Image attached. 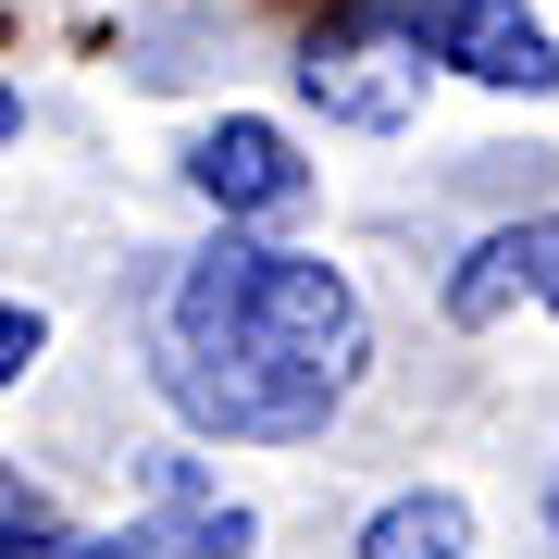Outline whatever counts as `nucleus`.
Returning a JSON list of instances; mask_svg holds the SVG:
<instances>
[{"label": "nucleus", "mask_w": 559, "mask_h": 559, "mask_svg": "<svg viewBox=\"0 0 559 559\" xmlns=\"http://www.w3.org/2000/svg\"><path fill=\"white\" fill-rule=\"evenodd\" d=\"M162 336H175L162 348V399L200 423V436L299 448L360 385V286L336 274V261H311V249L212 237L175 274Z\"/></svg>", "instance_id": "obj_1"}, {"label": "nucleus", "mask_w": 559, "mask_h": 559, "mask_svg": "<svg viewBox=\"0 0 559 559\" xmlns=\"http://www.w3.org/2000/svg\"><path fill=\"white\" fill-rule=\"evenodd\" d=\"M436 62H460L473 87H559V38H547L535 0H448Z\"/></svg>", "instance_id": "obj_4"}, {"label": "nucleus", "mask_w": 559, "mask_h": 559, "mask_svg": "<svg viewBox=\"0 0 559 559\" xmlns=\"http://www.w3.org/2000/svg\"><path fill=\"white\" fill-rule=\"evenodd\" d=\"M38 348H50V323L0 299V385H25V373H38Z\"/></svg>", "instance_id": "obj_7"}, {"label": "nucleus", "mask_w": 559, "mask_h": 559, "mask_svg": "<svg viewBox=\"0 0 559 559\" xmlns=\"http://www.w3.org/2000/svg\"><path fill=\"white\" fill-rule=\"evenodd\" d=\"M510 299H547V311H559V212L510 224V237H485V249L448 274V311H460V323H498Z\"/></svg>", "instance_id": "obj_5"}, {"label": "nucleus", "mask_w": 559, "mask_h": 559, "mask_svg": "<svg viewBox=\"0 0 559 559\" xmlns=\"http://www.w3.org/2000/svg\"><path fill=\"white\" fill-rule=\"evenodd\" d=\"M436 25L411 13V0H360V13L336 25H311V50H299V100L323 124H360V138H399V124L423 112V75H436Z\"/></svg>", "instance_id": "obj_2"}, {"label": "nucleus", "mask_w": 559, "mask_h": 559, "mask_svg": "<svg viewBox=\"0 0 559 559\" xmlns=\"http://www.w3.org/2000/svg\"><path fill=\"white\" fill-rule=\"evenodd\" d=\"M187 187H200L224 224H237V212H299V200H311V162L286 150L261 112H224V124L187 138Z\"/></svg>", "instance_id": "obj_3"}, {"label": "nucleus", "mask_w": 559, "mask_h": 559, "mask_svg": "<svg viewBox=\"0 0 559 559\" xmlns=\"http://www.w3.org/2000/svg\"><path fill=\"white\" fill-rule=\"evenodd\" d=\"M360 559H473V510L448 498H399V510H373V535H360Z\"/></svg>", "instance_id": "obj_6"}, {"label": "nucleus", "mask_w": 559, "mask_h": 559, "mask_svg": "<svg viewBox=\"0 0 559 559\" xmlns=\"http://www.w3.org/2000/svg\"><path fill=\"white\" fill-rule=\"evenodd\" d=\"M547 535H559V485H547Z\"/></svg>", "instance_id": "obj_10"}, {"label": "nucleus", "mask_w": 559, "mask_h": 559, "mask_svg": "<svg viewBox=\"0 0 559 559\" xmlns=\"http://www.w3.org/2000/svg\"><path fill=\"white\" fill-rule=\"evenodd\" d=\"M50 559H150V547H124V535H62Z\"/></svg>", "instance_id": "obj_8"}, {"label": "nucleus", "mask_w": 559, "mask_h": 559, "mask_svg": "<svg viewBox=\"0 0 559 559\" xmlns=\"http://www.w3.org/2000/svg\"><path fill=\"white\" fill-rule=\"evenodd\" d=\"M13 124H25V100H13V87H0V150H13Z\"/></svg>", "instance_id": "obj_9"}]
</instances>
